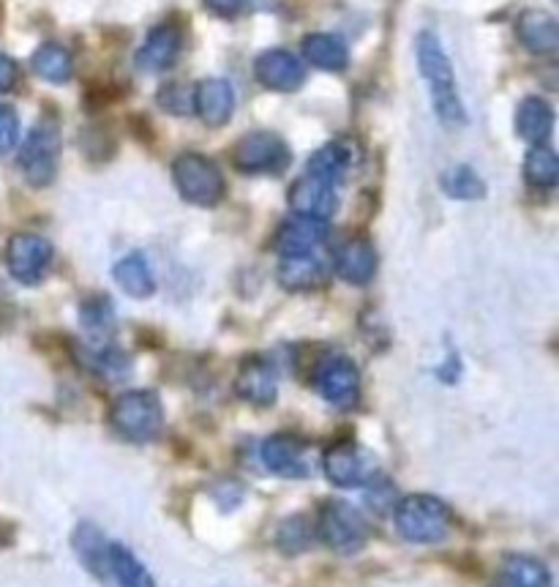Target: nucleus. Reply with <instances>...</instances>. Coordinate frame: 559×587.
<instances>
[{"label":"nucleus","mask_w":559,"mask_h":587,"mask_svg":"<svg viewBox=\"0 0 559 587\" xmlns=\"http://www.w3.org/2000/svg\"><path fill=\"white\" fill-rule=\"evenodd\" d=\"M524 175L535 188H554L559 181V159L546 145H535L524 159Z\"/></svg>","instance_id":"cd10ccee"},{"label":"nucleus","mask_w":559,"mask_h":587,"mask_svg":"<svg viewBox=\"0 0 559 587\" xmlns=\"http://www.w3.org/2000/svg\"><path fill=\"white\" fill-rule=\"evenodd\" d=\"M74 549H77L79 560L94 571L96 576H101L104 571V554H107V541L94 525H79L74 533Z\"/></svg>","instance_id":"c756f323"},{"label":"nucleus","mask_w":559,"mask_h":587,"mask_svg":"<svg viewBox=\"0 0 559 587\" xmlns=\"http://www.w3.org/2000/svg\"><path fill=\"white\" fill-rule=\"evenodd\" d=\"M418 66H421V74L426 77V83L432 85V101L439 121L448 129L464 126V105H461L459 90H456L454 69H450V61L448 56H445L443 45L437 41V36L423 34L421 39H418Z\"/></svg>","instance_id":"f257e3e1"},{"label":"nucleus","mask_w":559,"mask_h":587,"mask_svg":"<svg viewBox=\"0 0 559 587\" xmlns=\"http://www.w3.org/2000/svg\"><path fill=\"white\" fill-rule=\"evenodd\" d=\"M554 129V110L537 96H530L519 105L515 110V132H519L521 139L532 145H543L548 137H551Z\"/></svg>","instance_id":"4be33fe9"},{"label":"nucleus","mask_w":559,"mask_h":587,"mask_svg":"<svg viewBox=\"0 0 559 587\" xmlns=\"http://www.w3.org/2000/svg\"><path fill=\"white\" fill-rule=\"evenodd\" d=\"M336 273L349 284H369L377 273V252L369 241L352 239L338 246Z\"/></svg>","instance_id":"a211bd4d"},{"label":"nucleus","mask_w":559,"mask_h":587,"mask_svg":"<svg viewBox=\"0 0 559 587\" xmlns=\"http://www.w3.org/2000/svg\"><path fill=\"white\" fill-rule=\"evenodd\" d=\"M306 454H309V449L295 435H273V438L262 443V462H265V467L284 478L311 476V465Z\"/></svg>","instance_id":"9b49d317"},{"label":"nucleus","mask_w":559,"mask_h":587,"mask_svg":"<svg viewBox=\"0 0 559 587\" xmlns=\"http://www.w3.org/2000/svg\"><path fill=\"white\" fill-rule=\"evenodd\" d=\"M58 159H61V129L52 121L39 123L23 143V150H20L23 175L34 186H47L55 178Z\"/></svg>","instance_id":"423d86ee"},{"label":"nucleus","mask_w":559,"mask_h":587,"mask_svg":"<svg viewBox=\"0 0 559 587\" xmlns=\"http://www.w3.org/2000/svg\"><path fill=\"white\" fill-rule=\"evenodd\" d=\"M235 391L251 405L268 407L278 396V371L268 358H246L235 377Z\"/></svg>","instance_id":"9d476101"},{"label":"nucleus","mask_w":559,"mask_h":587,"mask_svg":"<svg viewBox=\"0 0 559 587\" xmlns=\"http://www.w3.org/2000/svg\"><path fill=\"white\" fill-rule=\"evenodd\" d=\"M320 536L333 552L355 554L369 541V525L355 505L331 500L320 514Z\"/></svg>","instance_id":"39448f33"},{"label":"nucleus","mask_w":559,"mask_h":587,"mask_svg":"<svg viewBox=\"0 0 559 587\" xmlns=\"http://www.w3.org/2000/svg\"><path fill=\"white\" fill-rule=\"evenodd\" d=\"M394 522L407 541L437 543L450 530V509L434 494H410L394 505Z\"/></svg>","instance_id":"f03ea898"},{"label":"nucleus","mask_w":559,"mask_h":587,"mask_svg":"<svg viewBox=\"0 0 559 587\" xmlns=\"http://www.w3.org/2000/svg\"><path fill=\"white\" fill-rule=\"evenodd\" d=\"M303 56L311 66L322 69V72H341L349 61V52L347 47H344V41H338L336 36L327 34L306 36Z\"/></svg>","instance_id":"a878e982"},{"label":"nucleus","mask_w":559,"mask_h":587,"mask_svg":"<svg viewBox=\"0 0 559 587\" xmlns=\"http://www.w3.org/2000/svg\"><path fill=\"white\" fill-rule=\"evenodd\" d=\"M327 279V268L314 252L309 255H284L278 262V284L293 293L322 288Z\"/></svg>","instance_id":"f3484780"},{"label":"nucleus","mask_w":559,"mask_h":587,"mask_svg":"<svg viewBox=\"0 0 559 587\" xmlns=\"http://www.w3.org/2000/svg\"><path fill=\"white\" fill-rule=\"evenodd\" d=\"M20 139V115L9 105H0V154H9V150L17 145Z\"/></svg>","instance_id":"2f4dec72"},{"label":"nucleus","mask_w":559,"mask_h":587,"mask_svg":"<svg viewBox=\"0 0 559 587\" xmlns=\"http://www.w3.org/2000/svg\"><path fill=\"white\" fill-rule=\"evenodd\" d=\"M110 421L128 443H150L161 435L164 411L153 391H128L112 405Z\"/></svg>","instance_id":"7ed1b4c3"},{"label":"nucleus","mask_w":559,"mask_h":587,"mask_svg":"<svg viewBox=\"0 0 559 587\" xmlns=\"http://www.w3.org/2000/svg\"><path fill=\"white\" fill-rule=\"evenodd\" d=\"M195 110L208 126H224L233 118L235 94L227 80H206L195 90Z\"/></svg>","instance_id":"412c9836"},{"label":"nucleus","mask_w":559,"mask_h":587,"mask_svg":"<svg viewBox=\"0 0 559 587\" xmlns=\"http://www.w3.org/2000/svg\"><path fill=\"white\" fill-rule=\"evenodd\" d=\"M34 72L39 74L47 83H69L74 74V61L72 52L61 45H41L39 50L34 52Z\"/></svg>","instance_id":"bb28decb"},{"label":"nucleus","mask_w":559,"mask_h":587,"mask_svg":"<svg viewBox=\"0 0 559 587\" xmlns=\"http://www.w3.org/2000/svg\"><path fill=\"white\" fill-rule=\"evenodd\" d=\"M515 34H519L521 45L535 56H551L559 47L557 20L541 9H530V12L521 14L519 23H515Z\"/></svg>","instance_id":"6ab92c4d"},{"label":"nucleus","mask_w":559,"mask_h":587,"mask_svg":"<svg viewBox=\"0 0 559 587\" xmlns=\"http://www.w3.org/2000/svg\"><path fill=\"white\" fill-rule=\"evenodd\" d=\"M443 192L454 200H481L483 194H486V183L481 181L472 167H454L443 175Z\"/></svg>","instance_id":"c85d7f7f"},{"label":"nucleus","mask_w":559,"mask_h":587,"mask_svg":"<svg viewBox=\"0 0 559 587\" xmlns=\"http://www.w3.org/2000/svg\"><path fill=\"white\" fill-rule=\"evenodd\" d=\"M352 170V150L347 143H327L325 148L316 150L309 161V175L322 178L327 183H341L347 178V172Z\"/></svg>","instance_id":"393cba45"},{"label":"nucleus","mask_w":559,"mask_h":587,"mask_svg":"<svg viewBox=\"0 0 559 587\" xmlns=\"http://www.w3.org/2000/svg\"><path fill=\"white\" fill-rule=\"evenodd\" d=\"M327 239V224L316 222V219L295 217L282 224L276 233V252L278 255H309L314 252L322 241Z\"/></svg>","instance_id":"aec40b11"},{"label":"nucleus","mask_w":559,"mask_h":587,"mask_svg":"<svg viewBox=\"0 0 559 587\" xmlns=\"http://www.w3.org/2000/svg\"><path fill=\"white\" fill-rule=\"evenodd\" d=\"M316 391L333 407H355L360 400V371L349 358H327L322 360L316 371Z\"/></svg>","instance_id":"1a4fd4ad"},{"label":"nucleus","mask_w":559,"mask_h":587,"mask_svg":"<svg viewBox=\"0 0 559 587\" xmlns=\"http://www.w3.org/2000/svg\"><path fill=\"white\" fill-rule=\"evenodd\" d=\"M159 101L166 110L177 112V115H186V112H191V107H195V94H189V88H183V85H166V88L161 90Z\"/></svg>","instance_id":"72a5a7b5"},{"label":"nucleus","mask_w":559,"mask_h":587,"mask_svg":"<svg viewBox=\"0 0 559 587\" xmlns=\"http://www.w3.org/2000/svg\"><path fill=\"white\" fill-rule=\"evenodd\" d=\"M233 164L246 175H278L289 167V148L271 132H251L238 139Z\"/></svg>","instance_id":"0eeeda50"},{"label":"nucleus","mask_w":559,"mask_h":587,"mask_svg":"<svg viewBox=\"0 0 559 587\" xmlns=\"http://www.w3.org/2000/svg\"><path fill=\"white\" fill-rule=\"evenodd\" d=\"M177 192L183 200L195 203V206L211 208L224 197V175L211 159L200 154H183L172 164Z\"/></svg>","instance_id":"20e7f679"},{"label":"nucleus","mask_w":559,"mask_h":587,"mask_svg":"<svg viewBox=\"0 0 559 587\" xmlns=\"http://www.w3.org/2000/svg\"><path fill=\"white\" fill-rule=\"evenodd\" d=\"M206 3L219 17H235L238 12H244L249 0H206Z\"/></svg>","instance_id":"f704fd0d"},{"label":"nucleus","mask_w":559,"mask_h":587,"mask_svg":"<svg viewBox=\"0 0 559 587\" xmlns=\"http://www.w3.org/2000/svg\"><path fill=\"white\" fill-rule=\"evenodd\" d=\"M101 579L115 582L117 587H159L153 576H150V571L145 568L137 558H134L132 549L123 547V543H117V541L107 543Z\"/></svg>","instance_id":"2eb2a0df"},{"label":"nucleus","mask_w":559,"mask_h":587,"mask_svg":"<svg viewBox=\"0 0 559 587\" xmlns=\"http://www.w3.org/2000/svg\"><path fill=\"white\" fill-rule=\"evenodd\" d=\"M52 262V244L41 235L20 233L9 241L7 266L17 282L39 284Z\"/></svg>","instance_id":"6e6552de"},{"label":"nucleus","mask_w":559,"mask_h":587,"mask_svg":"<svg viewBox=\"0 0 559 587\" xmlns=\"http://www.w3.org/2000/svg\"><path fill=\"white\" fill-rule=\"evenodd\" d=\"M254 74L265 88L282 90V94L298 90L306 80V69L300 66L298 58L287 50L262 52L254 63Z\"/></svg>","instance_id":"ddd939ff"},{"label":"nucleus","mask_w":559,"mask_h":587,"mask_svg":"<svg viewBox=\"0 0 559 587\" xmlns=\"http://www.w3.org/2000/svg\"><path fill=\"white\" fill-rule=\"evenodd\" d=\"M183 47V34L175 25H159V28L150 30V36L145 39V45L137 52V66L142 72H164L166 66L175 63V58L181 56Z\"/></svg>","instance_id":"dca6fc26"},{"label":"nucleus","mask_w":559,"mask_h":587,"mask_svg":"<svg viewBox=\"0 0 559 587\" xmlns=\"http://www.w3.org/2000/svg\"><path fill=\"white\" fill-rule=\"evenodd\" d=\"M14 80H17V66H14L12 58H7L0 52V94L12 88Z\"/></svg>","instance_id":"c9c22d12"},{"label":"nucleus","mask_w":559,"mask_h":587,"mask_svg":"<svg viewBox=\"0 0 559 587\" xmlns=\"http://www.w3.org/2000/svg\"><path fill=\"white\" fill-rule=\"evenodd\" d=\"M83 322L88 331L104 333L112 326V309L107 301H94V304L83 306Z\"/></svg>","instance_id":"473e14b6"},{"label":"nucleus","mask_w":559,"mask_h":587,"mask_svg":"<svg viewBox=\"0 0 559 587\" xmlns=\"http://www.w3.org/2000/svg\"><path fill=\"white\" fill-rule=\"evenodd\" d=\"M115 282L132 298H150L156 293V277L150 271V262L142 255L123 257L115 266Z\"/></svg>","instance_id":"b1692460"},{"label":"nucleus","mask_w":559,"mask_h":587,"mask_svg":"<svg viewBox=\"0 0 559 587\" xmlns=\"http://www.w3.org/2000/svg\"><path fill=\"white\" fill-rule=\"evenodd\" d=\"M322 470L336 487H363L371 476L369 462L363 460V454L355 445L344 443L331 445L322 454Z\"/></svg>","instance_id":"4468645a"},{"label":"nucleus","mask_w":559,"mask_h":587,"mask_svg":"<svg viewBox=\"0 0 559 587\" xmlns=\"http://www.w3.org/2000/svg\"><path fill=\"white\" fill-rule=\"evenodd\" d=\"M311 536H314V533H311L309 522H306L303 516H293V519H287L282 525L276 541L287 554H298L311 547Z\"/></svg>","instance_id":"7c9ffc66"},{"label":"nucleus","mask_w":559,"mask_h":587,"mask_svg":"<svg viewBox=\"0 0 559 587\" xmlns=\"http://www.w3.org/2000/svg\"><path fill=\"white\" fill-rule=\"evenodd\" d=\"M497 587H551V571L530 554H510L499 568Z\"/></svg>","instance_id":"5701e85b"},{"label":"nucleus","mask_w":559,"mask_h":587,"mask_svg":"<svg viewBox=\"0 0 559 587\" xmlns=\"http://www.w3.org/2000/svg\"><path fill=\"white\" fill-rule=\"evenodd\" d=\"M289 206H293V211L298 213V217L327 222L338 208L336 186L322 181V178L306 175L303 181L295 183L293 192H289Z\"/></svg>","instance_id":"f8f14e48"}]
</instances>
